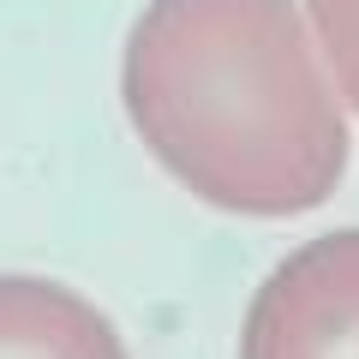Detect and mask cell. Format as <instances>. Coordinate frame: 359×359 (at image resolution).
<instances>
[{"mask_svg":"<svg viewBox=\"0 0 359 359\" xmlns=\"http://www.w3.org/2000/svg\"><path fill=\"white\" fill-rule=\"evenodd\" d=\"M240 359H359V228L299 245L257 287Z\"/></svg>","mask_w":359,"mask_h":359,"instance_id":"cell-2","label":"cell"},{"mask_svg":"<svg viewBox=\"0 0 359 359\" xmlns=\"http://www.w3.org/2000/svg\"><path fill=\"white\" fill-rule=\"evenodd\" d=\"M0 359H132L108 311L48 276H0Z\"/></svg>","mask_w":359,"mask_h":359,"instance_id":"cell-3","label":"cell"},{"mask_svg":"<svg viewBox=\"0 0 359 359\" xmlns=\"http://www.w3.org/2000/svg\"><path fill=\"white\" fill-rule=\"evenodd\" d=\"M126 114L150 156L233 216H306L347 174V120L294 0H150Z\"/></svg>","mask_w":359,"mask_h":359,"instance_id":"cell-1","label":"cell"},{"mask_svg":"<svg viewBox=\"0 0 359 359\" xmlns=\"http://www.w3.org/2000/svg\"><path fill=\"white\" fill-rule=\"evenodd\" d=\"M311 25H318V42L335 66V84L359 108V0H311Z\"/></svg>","mask_w":359,"mask_h":359,"instance_id":"cell-4","label":"cell"}]
</instances>
